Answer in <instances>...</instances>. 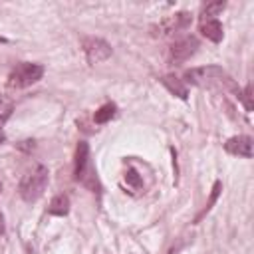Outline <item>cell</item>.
I'll return each mask as SVG.
<instances>
[{
  "instance_id": "7a4b0ae2",
  "label": "cell",
  "mask_w": 254,
  "mask_h": 254,
  "mask_svg": "<svg viewBox=\"0 0 254 254\" xmlns=\"http://www.w3.org/2000/svg\"><path fill=\"white\" fill-rule=\"evenodd\" d=\"M48 169L44 165H38L36 169H32L30 173L24 175V179L20 181V196L26 200V202H36L44 190H46V185H48Z\"/></svg>"
},
{
  "instance_id": "9c48e42d",
  "label": "cell",
  "mask_w": 254,
  "mask_h": 254,
  "mask_svg": "<svg viewBox=\"0 0 254 254\" xmlns=\"http://www.w3.org/2000/svg\"><path fill=\"white\" fill-rule=\"evenodd\" d=\"M200 32L206 40L218 44L222 40V24L216 20V18H210V20H202L200 22Z\"/></svg>"
},
{
  "instance_id": "3957f363",
  "label": "cell",
  "mask_w": 254,
  "mask_h": 254,
  "mask_svg": "<svg viewBox=\"0 0 254 254\" xmlns=\"http://www.w3.org/2000/svg\"><path fill=\"white\" fill-rule=\"evenodd\" d=\"M73 177L81 185H85L91 190H97V177L89 161V147L85 141H79L75 147V167H73Z\"/></svg>"
},
{
  "instance_id": "6da1fadb",
  "label": "cell",
  "mask_w": 254,
  "mask_h": 254,
  "mask_svg": "<svg viewBox=\"0 0 254 254\" xmlns=\"http://www.w3.org/2000/svg\"><path fill=\"white\" fill-rule=\"evenodd\" d=\"M187 81L194 83V85H200V87H226L230 91H234L238 97H240V89L236 87V83L232 81V77L222 69V67H216V65H206V67H194V69H189L185 73Z\"/></svg>"
},
{
  "instance_id": "30bf717a",
  "label": "cell",
  "mask_w": 254,
  "mask_h": 254,
  "mask_svg": "<svg viewBox=\"0 0 254 254\" xmlns=\"http://www.w3.org/2000/svg\"><path fill=\"white\" fill-rule=\"evenodd\" d=\"M159 79H161V83H163L171 93H175V95L181 97V99H187V95H189L187 85H185L179 77H175V75H163V77H159Z\"/></svg>"
},
{
  "instance_id": "52a82bcc",
  "label": "cell",
  "mask_w": 254,
  "mask_h": 254,
  "mask_svg": "<svg viewBox=\"0 0 254 254\" xmlns=\"http://www.w3.org/2000/svg\"><path fill=\"white\" fill-rule=\"evenodd\" d=\"M189 22H190V16H189L187 12L169 16V18H165L159 26L153 28V36H169V34H173V32H179V30L187 28Z\"/></svg>"
},
{
  "instance_id": "ffe728a7",
  "label": "cell",
  "mask_w": 254,
  "mask_h": 254,
  "mask_svg": "<svg viewBox=\"0 0 254 254\" xmlns=\"http://www.w3.org/2000/svg\"><path fill=\"white\" fill-rule=\"evenodd\" d=\"M0 189H2V185H0Z\"/></svg>"
},
{
  "instance_id": "8992f818",
  "label": "cell",
  "mask_w": 254,
  "mask_h": 254,
  "mask_svg": "<svg viewBox=\"0 0 254 254\" xmlns=\"http://www.w3.org/2000/svg\"><path fill=\"white\" fill-rule=\"evenodd\" d=\"M198 48V40L194 36H185L181 40H175L169 48V60L173 64H183L187 62Z\"/></svg>"
},
{
  "instance_id": "2e32d148",
  "label": "cell",
  "mask_w": 254,
  "mask_h": 254,
  "mask_svg": "<svg viewBox=\"0 0 254 254\" xmlns=\"http://www.w3.org/2000/svg\"><path fill=\"white\" fill-rule=\"evenodd\" d=\"M125 179H127V183H131L133 187H141V179H139V175H137L133 169H129V171H127Z\"/></svg>"
},
{
  "instance_id": "d6986e66",
  "label": "cell",
  "mask_w": 254,
  "mask_h": 254,
  "mask_svg": "<svg viewBox=\"0 0 254 254\" xmlns=\"http://www.w3.org/2000/svg\"><path fill=\"white\" fill-rule=\"evenodd\" d=\"M2 143H4V133L0 131V145H2Z\"/></svg>"
},
{
  "instance_id": "277c9868",
  "label": "cell",
  "mask_w": 254,
  "mask_h": 254,
  "mask_svg": "<svg viewBox=\"0 0 254 254\" xmlns=\"http://www.w3.org/2000/svg\"><path fill=\"white\" fill-rule=\"evenodd\" d=\"M42 75H44V65L32 64V62H22L10 71L8 85L14 89H22V87H28V85L36 83L38 79H42Z\"/></svg>"
},
{
  "instance_id": "5bb4252c",
  "label": "cell",
  "mask_w": 254,
  "mask_h": 254,
  "mask_svg": "<svg viewBox=\"0 0 254 254\" xmlns=\"http://www.w3.org/2000/svg\"><path fill=\"white\" fill-rule=\"evenodd\" d=\"M224 2H210V4H206L204 8H202V20H210V18H214L216 14H220L222 10H224Z\"/></svg>"
},
{
  "instance_id": "e0dca14e",
  "label": "cell",
  "mask_w": 254,
  "mask_h": 254,
  "mask_svg": "<svg viewBox=\"0 0 254 254\" xmlns=\"http://www.w3.org/2000/svg\"><path fill=\"white\" fill-rule=\"evenodd\" d=\"M252 89H250V85H246V89H244V95H242V99H244V105H246V109L250 111L252 109Z\"/></svg>"
},
{
  "instance_id": "8fae6325",
  "label": "cell",
  "mask_w": 254,
  "mask_h": 254,
  "mask_svg": "<svg viewBox=\"0 0 254 254\" xmlns=\"http://www.w3.org/2000/svg\"><path fill=\"white\" fill-rule=\"evenodd\" d=\"M48 212L54 214V216H65L69 212V198L65 194H58L52 198L50 206H48Z\"/></svg>"
},
{
  "instance_id": "ba28073f",
  "label": "cell",
  "mask_w": 254,
  "mask_h": 254,
  "mask_svg": "<svg viewBox=\"0 0 254 254\" xmlns=\"http://www.w3.org/2000/svg\"><path fill=\"white\" fill-rule=\"evenodd\" d=\"M224 149H226V153H230V155H238V157L250 159V157H252V137H248V135L230 137V139L224 143Z\"/></svg>"
},
{
  "instance_id": "7c38bea8",
  "label": "cell",
  "mask_w": 254,
  "mask_h": 254,
  "mask_svg": "<svg viewBox=\"0 0 254 254\" xmlns=\"http://www.w3.org/2000/svg\"><path fill=\"white\" fill-rule=\"evenodd\" d=\"M115 105L113 103H105V105H101L97 111H95V115H93V121L97 123V125H103V123H107L113 115H115Z\"/></svg>"
},
{
  "instance_id": "4fadbf2b",
  "label": "cell",
  "mask_w": 254,
  "mask_h": 254,
  "mask_svg": "<svg viewBox=\"0 0 254 254\" xmlns=\"http://www.w3.org/2000/svg\"><path fill=\"white\" fill-rule=\"evenodd\" d=\"M12 111H14V101H12V97L0 95V127L10 119Z\"/></svg>"
},
{
  "instance_id": "ac0fdd59",
  "label": "cell",
  "mask_w": 254,
  "mask_h": 254,
  "mask_svg": "<svg viewBox=\"0 0 254 254\" xmlns=\"http://www.w3.org/2000/svg\"><path fill=\"white\" fill-rule=\"evenodd\" d=\"M4 232V214L0 212V234Z\"/></svg>"
},
{
  "instance_id": "5b68a950",
  "label": "cell",
  "mask_w": 254,
  "mask_h": 254,
  "mask_svg": "<svg viewBox=\"0 0 254 254\" xmlns=\"http://www.w3.org/2000/svg\"><path fill=\"white\" fill-rule=\"evenodd\" d=\"M81 48H83V54H85L89 64L105 62L111 56V46L101 38H93V36L91 38H83L81 40Z\"/></svg>"
},
{
  "instance_id": "9a60e30c",
  "label": "cell",
  "mask_w": 254,
  "mask_h": 254,
  "mask_svg": "<svg viewBox=\"0 0 254 254\" xmlns=\"http://www.w3.org/2000/svg\"><path fill=\"white\" fill-rule=\"evenodd\" d=\"M220 187H222V183H220V181H216V183H214V187H212V192H210V198H208L206 206H204V208H202V212L196 216V222H198V220H200V218H202V216H204V214H206V212L212 208V204L216 202V198H218V192H220Z\"/></svg>"
}]
</instances>
